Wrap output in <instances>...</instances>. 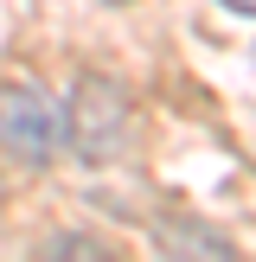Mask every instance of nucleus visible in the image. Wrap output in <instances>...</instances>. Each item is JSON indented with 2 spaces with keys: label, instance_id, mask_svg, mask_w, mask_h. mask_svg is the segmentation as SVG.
Masks as SVG:
<instances>
[{
  "label": "nucleus",
  "instance_id": "f257e3e1",
  "mask_svg": "<svg viewBox=\"0 0 256 262\" xmlns=\"http://www.w3.org/2000/svg\"><path fill=\"white\" fill-rule=\"evenodd\" d=\"M64 135H71V115H64L38 83H13V90H0V147H7V154H19V160L45 166V160H58Z\"/></svg>",
  "mask_w": 256,
  "mask_h": 262
},
{
  "label": "nucleus",
  "instance_id": "f03ea898",
  "mask_svg": "<svg viewBox=\"0 0 256 262\" xmlns=\"http://www.w3.org/2000/svg\"><path fill=\"white\" fill-rule=\"evenodd\" d=\"M71 102H77L71 122H77V147H83V160H115L122 128H128V102H122V90H115L109 77H83Z\"/></svg>",
  "mask_w": 256,
  "mask_h": 262
},
{
  "label": "nucleus",
  "instance_id": "7ed1b4c3",
  "mask_svg": "<svg viewBox=\"0 0 256 262\" xmlns=\"http://www.w3.org/2000/svg\"><path fill=\"white\" fill-rule=\"evenodd\" d=\"M218 7H230V13H250V19H256V0H218Z\"/></svg>",
  "mask_w": 256,
  "mask_h": 262
}]
</instances>
